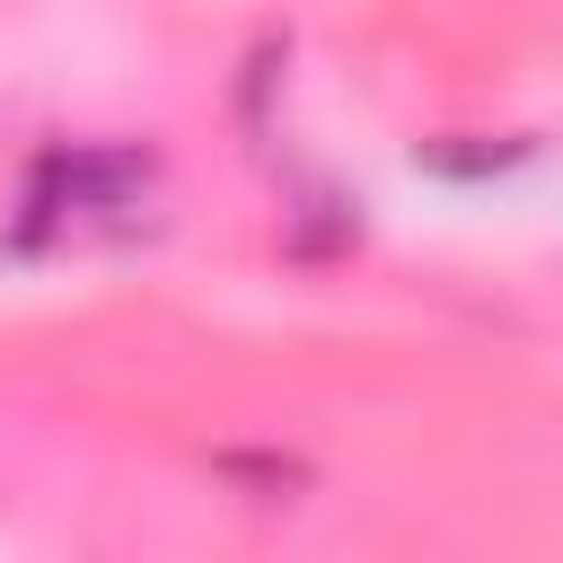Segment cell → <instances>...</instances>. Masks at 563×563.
Returning <instances> with one entry per match:
<instances>
[{"label": "cell", "mask_w": 563, "mask_h": 563, "mask_svg": "<svg viewBox=\"0 0 563 563\" xmlns=\"http://www.w3.org/2000/svg\"><path fill=\"white\" fill-rule=\"evenodd\" d=\"M211 475L246 484L255 501H290V493H308V466H299V457H246V449H220V457H211Z\"/></svg>", "instance_id": "1"}]
</instances>
